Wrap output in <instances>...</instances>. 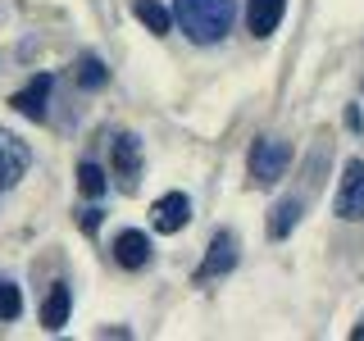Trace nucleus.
Here are the masks:
<instances>
[{
    "instance_id": "obj_13",
    "label": "nucleus",
    "mask_w": 364,
    "mask_h": 341,
    "mask_svg": "<svg viewBox=\"0 0 364 341\" xmlns=\"http://www.w3.org/2000/svg\"><path fill=\"white\" fill-rule=\"evenodd\" d=\"M132 14L146 23V28L155 32V37H168V32H173V14H168L164 5H159V0H136L132 5Z\"/></svg>"
},
{
    "instance_id": "obj_9",
    "label": "nucleus",
    "mask_w": 364,
    "mask_h": 341,
    "mask_svg": "<svg viewBox=\"0 0 364 341\" xmlns=\"http://www.w3.org/2000/svg\"><path fill=\"white\" fill-rule=\"evenodd\" d=\"M50 87H55V77H50V73H37L23 91H14V96H9V105H14L23 119H46V100H50Z\"/></svg>"
},
{
    "instance_id": "obj_5",
    "label": "nucleus",
    "mask_w": 364,
    "mask_h": 341,
    "mask_svg": "<svg viewBox=\"0 0 364 341\" xmlns=\"http://www.w3.org/2000/svg\"><path fill=\"white\" fill-rule=\"evenodd\" d=\"M109 164H114V178H119L123 191L136 187V178H141V141H136L132 132H119L109 146Z\"/></svg>"
},
{
    "instance_id": "obj_18",
    "label": "nucleus",
    "mask_w": 364,
    "mask_h": 341,
    "mask_svg": "<svg viewBox=\"0 0 364 341\" xmlns=\"http://www.w3.org/2000/svg\"><path fill=\"white\" fill-rule=\"evenodd\" d=\"M350 337H355V341H364V323H360V328H350Z\"/></svg>"
},
{
    "instance_id": "obj_3",
    "label": "nucleus",
    "mask_w": 364,
    "mask_h": 341,
    "mask_svg": "<svg viewBox=\"0 0 364 341\" xmlns=\"http://www.w3.org/2000/svg\"><path fill=\"white\" fill-rule=\"evenodd\" d=\"M333 214L346 223H360L364 219V159H350L341 168V187L333 196Z\"/></svg>"
},
{
    "instance_id": "obj_6",
    "label": "nucleus",
    "mask_w": 364,
    "mask_h": 341,
    "mask_svg": "<svg viewBox=\"0 0 364 341\" xmlns=\"http://www.w3.org/2000/svg\"><path fill=\"white\" fill-rule=\"evenodd\" d=\"M28 164H32V151L18 141L14 132H5V128H0V191H5V187H14V182H23Z\"/></svg>"
},
{
    "instance_id": "obj_15",
    "label": "nucleus",
    "mask_w": 364,
    "mask_h": 341,
    "mask_svg": "<svg viewBox=\"0 0 364 341\" xmlns=\"http://www.w3.org/2000/svg\"><path fill=\"white\" fill-rule=\"evenodd\" d=\"M77 187H82V196H91V200H96V196H105V187H109L105 168H100V164H91V159H87V164L77 168Z\"/></svg>"
},
{
    "instance_id": "obj_4",
    "label": "nucleus",
    "mask_w": 364,
    "mask_h": 341,
    "mask_svg": "<svg viewBox=\"0 0 364 341\" xmlns=\"http://www.w3.org/2000/svg\"><path fill=\"white\" fill-rule=\"evenodd\" d=\"M237 269V232H214L210 246H205V259L196 269V282H210V278H223V273Z\"/></svg>"
},
{
    "instance_id": "obj_11",
    "label": "nucleus",
    "mask_w": 364,
    "mask_h": 341,
    "mask_svg": "<svg viewBox=\"0 0 364 341\" xmlns=\"http://www.w3.org/2000/svg\"><path fill=\"white\" fill-rule=\"evenodd\" d=\"M68 305H73V287H68V282H55L50 296H46V305H41V323L50 328V332H60L68 323Z\"/></svg>"
},
{
    "instance_id": "obj_1",
    "label": "nucleus",
    "mask_w": 364,
    "mask_h": 341,
    "mask_svg": "<svg viewBox=\"0 0 364 341\" xmlns=\"http://www.w3.org/2000/svg\"><path fill=\"white\" fill-rule=\"evenodd\" d=\"M173 23L187 32L196 45H214L232 32L237 23V0H173Z\"/></svg>"
},
{
    "instance_id": "obj_17",
    "label": "nucleus",
    "mask_w": 364,
    "mask_h": 341,
    "mask_svg": "<svg viewBox=\"0 0 364 341\" xmlns=\"http://www.w3.org/2000/svg\"><path fill=\"white\" fill-rule=\"evenodd\" d=\"M82 227H87V232H96V227H100V210H82Z\"/></svg>"
},
{
    "instance_id": "obj_7",
    "label": "nucleus",
    "mask_w": 364,
    "mask_h": 341,
    "mask_svg": "<svg viewBox=\"0 0 364 341\" xmlns=\"http://www.w3.org/2000/svg\"><path fill=\"white\" fill-rule=\"evenodd\" d=\"M155 232H164V237H173L182 232V227L191 223V200L182 196V191H164V196L155 200Z\"/></svg>"
},
{
    "instance_id": "obj_10",
    "label": "nucleus",
    "mask_w": 364,
    "mask_h": 341,
    "mask_svg": "<svg viewBox=\"0 0 364 341\" xmlns=\"http://www.w3.org/2000/svg\"><path fill=\"white\" fill-rule=\"evenodd\" d=\"M282 14H287V0H246V28L255 37H273Z\"/></svg>"
},
{
    "instance_id": "obj_12",
    "label": "nucleus",
    "mask_w": 364,
    "mask_h": 341,
    "mask_svg": "<svg viewBox=\"0 0 364 341\" xmlns=\"http://www.w3.org/2000/svg\"><path fill=\"white\" fill-rule=\"evenodd\" d=\"M301 210H305L301 200H278V205H273V210H269V237H273V242L291 237V227L301 223Z\"/></svg>"
},
{
    "instance_id": "obj_8",
    "label": "nucleus",
    "mask_w": 364,
    "mask_h": 341,
    "mask_svg": "<svg viewBox=\"0 0 364 341\" xmlns=\"http://www.w3.org/2000/svg\"><path fill=\"white\" fill-rule=\"evenodd\" d=\"M114 259H119L123 269H146L151 264V237H146L141 227H123V232L114 237Z\"/></svg>"
},
{
    "instance_id": "obj_14",
    "label": "nucleus",
    "mask_w": 364,
    "mask_h": 341,
    "mask_svg": "<svg viewBox=\"0 0 364 341\" xmlns=\"http://www.w3.org/2000/svg\"><path fill=\"white\" fill-rule=\"evenodd\" d=\"M73 73H77V87H87V91H100L109 82V68L96 60V55H82V60L73 64Z\"/></svg>"
},
{
    "instance_id": "obj_16",
    "label": "nucleus",
    "mask_w": 364,
    "mask_h": 341,
    "mask_svg": "<svg viewBox=\"0 0 364 341\" xmlns=\"http://www.w3.org/2000/svg\"><path fill=\"white\" fill-rule=\"evenodd\" d=\"M18 314H23V296H18V287L0 278V323H14Z\"/></svg>"
},
{
    "instance_id": "obj_2",
    "label": "nucleus",
    "mask_w": 364,
    "mask_h": 341,
    "mask_svg": "<svg viewBox=\"0 0 364 341\" xmlns=\"http://www.w3.org/2000/svg\"><path fill=\"white\" fill-rule=\"evenodd\" d=\"M291 164V146L278 141V136H259L246 155V168H250V182L255 187H278V178L287 173Z\"/></svg>"
}]
</instances>
